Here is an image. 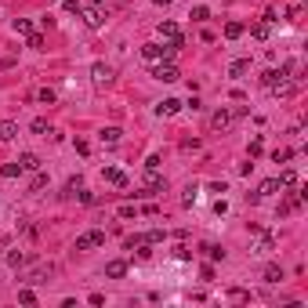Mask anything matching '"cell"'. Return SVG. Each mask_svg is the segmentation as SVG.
Listing matches in <instances>:
<instances>
[{"label":"cell","instance_id":"f6af8a7d","mask_svg":"<svg viewBox=\"0 0 308 308\" xmlns=\"http://www.w3.org/2000/svg\"><path fill=\"white\" fill-rule=\"evenodd\" d=\"M0 261H4V254H0Z\"/></svg>","mask_w":308,"mask_h":308},{"label":"cell","instance_id":"603a6c76","mask_svg":"<svg viewBox=\"0 0 308 308\" xmlns=\"http://www.w3.org/2000/svg\"><path fill=\"white\" fill-rule=\"evenodd\" d=\"M15 33H19V37H29V33H33V22H29V19H15Z\"/></svg>","mask_w":308,"mask_h":308},{"label":"cell","instance_id":"5bb4252c","mask_svg":"<svg viewBox=\"0 0 308 308\" xmlns=\"http://www.w3.org/2000/svg\"><path fill=\"white\" fill-rule=\"evenodd\" d=\"M15 138H19V123L4 120V123H0V142H15Z\"/></svg>","mask_w":308,"mask_h":308},{"label":"cell","instance_id":"2e32d148","mask_svg":"<svg viewBox=\"0 0 308 308\" xmlns=\"http://www.w3.org/2000/svg\"><path fill=\"white\" fill-rule=\"evenodd\" d=\"M275 181H279V189H297V171H294V167H286Z\"/></svg>","mask_w":308,"mask_h":308},{"label":"cell","instance_id":"44dd1931","mask_svg":"<svg viewBox=\"0 0 308 308\" xmlns=\"http://www.w3.org/2000/svg\"><path fill=\"white\" fill-rule=\"evenodd\" d=\"M98 138H102V142H105V145H116V142H120V138H123V131H120V127H105V131H102Z\"/></svg>","mask_w":308,"mask_h":308},{"label":"cell","instance_id":"f1b7e54d","mask_svg":"<svg viewBox=\"0 0 308 308\" xmlns=\"http://www.w3.org/2000/svg\"><path fill=\"white\" fill-rule=\"evenodd\" d=\"M37 98H40L44 105H55V91H51V87H40V91H37Z\"/></svg>","mask_w":308,"mask_h":308},{"label":"cell","instance_id":"ffe728a7","mask_svg":"<svg viewBox=\"0 0 308 308\" xmlns=\"http://www.w3.org/2000/svg\"><path fill=\"white\" fill-rule=\"evenodd\" d=\"M178 109H181L178 98H163V102H160V116H174Z\"/></svg>","mask_w":308,"mask_h":308},{"label":"cell","instance_id":"b9f144b4","mask_svg":"<svg viewBox=\"0 0 308 308\" xmlns=\"http://www.w3.org/2000/svg\"><path fill=\"white\" fill-rule=\"evenodd\" d=\"M261 149H265V145H261V138H254V142H250V160L261 156Z\"/></svg>","mask_w":308,"mask_h":308},{"label":"cell","instance_id":"52a82bcc","mask_svg":"<svg viewBox=\"0 0 308 308\" xmlns=\"http://www.w3.org/2000/svg\"><path fill=\"white\" fill-rule=\"evenodd\" d=\"M272 95H275V98H294V95H297V80H290V76H283V80L272 87Z\"/></svg>","mask_w":308,"mask_h":308},{"label":"cell","instance_id":"d4e9b609","mask_svg":"<svg viewBox=\"0 0 308 308\" xmlns=\"http://www.w3.org/2000/svg\"><path fill=\"white\" fill-rule=\"evenodd\" d=\"M243 37V22H228L225 26V40H239Z\"/></svg>","mask_w":308,"mask_h":308},{"label":"cell","instance_id":"9c48e42d","mask_svg":"<svg viewBox=\"0 0 308 308\" xmlns=\"http://www.w3.org/2000/svg\"><path fill=\"white\" fill-rule=\"evenodd\" d=\"M275 189H279V181H275V178H268V181H261V185H257V192H254L250 199L257 203V199H265V196H275Z\"/></svg>","mask_w":308,"mask_h":308},{"label":"cell","instance_id":"8fae6325","mask_svg":"<svg viewBox=\"0 0 308 308\" xmlns=\"http://www.w3.org/2000/svg\"><path fill=\"white\" fill-rule=\"evenodd\" d=\"M105 275H109V279H120V275H127V261H123V257L109 261V265H105Z\"/></svg>","mask_w":308,"mask_h":308},{"label":"cell","instance_id":"ee69618b","mask_svg":"<svg viewBox=\"0 0 308 308\" xmlns=\"http://www.w3.org/2000/svg\"><path fill=\"white\" fill-rule=\"evenodd\" d=\"M152 4H160V8H163V4H171V0H152Z\"/></svg>","mask_w":308,"mask_h":308},{"label":"cell","instance_id":"5b68a950","mask_svg":"<svg viewBox=\"0 0 308 308\" xmlns=\"http://www.w3.org/2000/svg\"><path fill=\"white\" fill-rule=\"evenodd\" d=\"M102 178H105V185H116V189H127V185H131V178L123 174L120 167H105V171H102Z\"/></svg>","mask_w":308,"mask_h":308},{"label":"cell","instance_id":"7c38bea8","mask_svg":"<svg viewBox=\"0 0 308 308\" xmlns=\"http://www.w3.org/2000/svg\"><path fill=\"white\" fill-rule=\"evenodd\" d=\"M261 232V228H257ZM257 254H268V250H275V232H261V239H257V246H254Z\"/></svg>","mask_w":308,"mask_h":308},{"label":"cell","instance_id":"836d02e7","mask_svg":"<svg viewBox=\"0 0 308 308\" xmlns=\"http://www.w3.org/2000/svg\"><path fill=\"white\" fill-rule=\"evenodd\" d=\"M203 250H207V254L214 257V261H221V257H225V250H221V246H214V243H207V246H203Z\"/></svg>","mask_w":308,"mask_h":308},{"label":"cell","instance_id":"e0dca14e","mask_svg":"<svg viewBox=\"0 0 308 308\" xmlns=\"http://www.w3.org/2000/svg\"><path fill=\"white\" fill-rule=\"evenodd\" d=\"M246 73H250V58H236L232 66H228V76H236V80L246 76Z\"/></svg>","mask_w":308,"mask_h":308},{"label":"cell","instance_id":"484cf974","mask_svg":"<svg viewBox=\"0 0 308 308\" xmlns=\"http://www.w3.org/2000/svg\"><path fill=\"white\" fill-rule=\"evenodd\" d=\"M0 174H4V178H19V174H22V163H19V160H15V163H4V167H0Z\"/></svg>","mask_w":308,"mask_h":308},{"label":"cell","instance_id":"ba28073f","mask_svg":"<svg viewBox=\"0 0 308 308\" xmlns=\"http://www.w3.org/2000/svg\"><path fill=\"white\" fill-rule=\"evenodd\" d=\"M152 76H156V80H163V84H174V80H178L181 73H178V69L171 66V62H160V66L152 69Z\"/></svg>","mask_w":308,"mask_h":308},{"label":"cell","instance_id":"d590c367","mask_svg":"<svg viewBox=\"0 0 308 308\" xmlns=\"http://www.w3.org/2000/svg\"><path fill=\"white\" fill-rule=\"evenodd\" d=\"M181 203H185V207L196 203V185H189V189H185V199H181Z\"/></svg>","mask_w":308,"mask_h":308},{"label":"cell","instance_id":"cb8c5ba5","mask_svg":"<svg viewBox=\"0 0 308 308\" xmlns=\"http://www.w3.org/2000/svg\"><path fill=\"white\" fill-rule=\"evenodd\" d=\"M261 279H265V283H279V279H283V268H279V265H268Z\"/></svg>","mask_w":308,"mask_h":308},{"label":"cell","instance_id":"4dcf8cb0","mask_svg":"<svg viewBox=\"0 0 308 308\" xmlns=\"http://www.w3.org/2000/svg\"><path fill=\"white\" fill-rule=\"evenodd\" d=\"M44 185H48V174H44V171H37V178H33V185H29V192H40V189H44Z\"/></svg>","mask_w":308,"mask_h":308},{"label":"cell","instance_id":"8d00e7d4","mask_svg":"<svg viewBox=\"0 0 308 308\" xmlns=\"http://www.w3.org/2000/svg\"><path fill=\"white\" fill-rule=\"evenodd\" d=\"M44 275H51V268H37L33 275H29V283H44Z\"/></svg>","mask_w":308,"mask_h":308},{"label":"cell","instance_id":"e575fe53","mask_svg":"<svg viewBox=\"0 0 308 308\" xmlns=\"http://www.w3.org/2000/svg\"><path fill=\"white\" fill-rule=\"evenodd\" d=\"M29 48H33V51H44V37H40V33H29Z\"/></svg>","mask_w":308,"mask_h":308},{"label":"cell","instance_id":"7a4b0ae2","mask_svg":"<svg viewBox=\"0 0 308 308\" xmlns=\"http://www.w3.org/2000/svg\"><path fill=\"white\" fill-rule=\"evenodd\" d=\"M102 243H105V232L102 228H91V232L76 236V250H95V246H102Z\"/></svg>","mask_w":308,"mask_h":308},{"label":"cell","instance_id":"4fadbf2b","mask_svg":"<svg viewBox=\"0 0 308 308\" xmlns=\"http://www.w3.org/2000/svg\"><path fill=\"white\" fill-rule=\"evenodd\" d=\"M84 15V22L91 26V29H98L102 22H105V15H102V8H87V11H80Z\"/></svg>","mask_w":308,"mask_h":308},{"label":"cell","instance_id":"3957f363","mask_svg":"<svg viewBox=\"0 0 308 308\" xmlns=\"http://www.w3.org/2000/svg\"><path fill=\"white\" fill-rule=\"evenodd\" d=\"M272 22H279V19H275V11H268L261 22H254V26H250V37H254V40H268V33H272Z\"/></svg>","mask_w":308,"mask_h":308},{"label":"cell","instance_id":"8992f818","mask_svg":"<svg viewBox=\"0 0 308 308\" xmlns=\"http://www.w3.org/2000/svg\"><path fill=\"white\" fill-rule=\"evenodd\" d=\"M163 189H167V181L156 171H145V196H160Z\"/></svg>","mask_w":308,"mask_h":308},{"label":"cell","instance_id":"74e56055","mask_svg":"<svg viewBox=\"0 0 308 308\" xmlns=\"http://www.w3.org/2000/svg\"><path fill=\"white\" fill-rule=\"evenodd\" d=\"M19 301H22V304H33L37 294H33V290H19Z\"/></svg>","mask_w":308,"mask_h":308},{"label":"cell","instance_id":"7bdbcfd3","mask_svg":"<svg viewBox=\"0 0 308 308\" xmlns=\"http://www.w3.org/2000/svg\"><path fill=\"white\" fill-rule=\"evenodd\" d=\"M66 11H69V15H80L84 8H80V4H76V0H66Z\"/></svg>","mask_w":308,"mask_h":308},{"label":"cell","instance_id":"30bf717a","mask_svg":"<svg viewBox=\"0 0 308 308\" xmlns=\"http://www.w3.org/2000/svg\"><path fill=\"white\" fill-rule=\"evenodd\" d=\"M149 246H152V243H149L145 236H131V239H127V250H138V257H149Z\"/></svg>","mask_w":308,"mask_h":308},{"label":"cell","instance_id":"277c9868","mask_svg":"<svg viewBox=\"0 0 308 308\" xmlns=\"http://www.w3.org/2000/svg\"><path fill=\"white\" fill-rule=\"evenodd\" d=\"M232 120H236L232 109H214V116H210V131H221V134H225L228 127H232Z\"/></svg>","mask_w":308,"mask_h":308},{"label":"cell","instance_id":"f546056e","mask_svg":"<svg viewBox=\"0 0 308 308\" xmlns=\"http://www.w3.org/2000/svg\"><path fill=\"white\" fill-rule=\"evenodd\" d=\"M80 189H84V181H80V174H76V178H69V185H66V196H76Z\"/></svg>","mask_w":308,"mask_h":308},{"label":"cell","instance_id":"9a60e30c","mask_svg":"<svg viewBox=\"0 0 308 308\" xmlns=\"http://www.w3.org/2000/svg\"><path fill=\"white\" fill-rule=\"evenodd\" d=\"M19 163H22V171H40V156H37V152H22V156H19Z\"/></svg>","mask_w":308,"mask_h":308},{"label":"cell","instance_id":"ab89813d","mask_svg":"<svg viewBox=\"0 0 308 308\" xmlns=\"http://www.w3.org/2000/svg\"><path fill=\"white\" fill-rule=\"evenodd\" d=\"M145 171H160V156H156V152H152V156L145 160Z\"/></svg>","mask_w":308,"mask_h":308},{"label":"cell","instance_id":"d6a6232c","mask_svg":"<svg viewBox=\"0 0 308 308\" xmlns=\"http://www.w3.org/2000/svg\"><path fill=\"white\" fill-rule=\"evenodd\" d=\"M290 156H294V152H290V149H275V152H272V160H275V163H286Z\"/></svg>","mask_w":308,"mask_h":308},{"label":"cell","instance_id":"6da1fadb","mask_svg":"<svg viewBox=\"0 0 308 308\" xmlns=\"http://www.w3.org/2000/svg\"><path fill=\"white\" fill-rule=\"evenodd\" d=\"M113 66H105V62H95V66H91V80H95V87H109L113 84Z\"/></svg>","mask_w":308,"mask_h":308},{"label":"cell","instance_id":"60d3db41","mask_svg":"<svg viewBox=\"0 0 308 308\" xmlns=\"http://www.w3.org/2000/svg\"><path fill=\"white\" fill-rule=\"evenodd\" d=\"M228 301H250V294H246V290H232V294H228Z\"/></svg>","mask_w":308,"mask_h":308},{"label":"cell","instance_id":"7402d4cb","mask_svg":"<svg viewBox=\"0 0 308 308\" xmlns=\"http://www.w3.org/2000/svg\"><path fill=\"white\" fill-rule=\"evenodd\" d=\"M4 261H8L11 268H22V265H26V254H22V250H8V254H4Z\"/></svg>","mask_w":308,"mask_h":308},{"label":"cell","instance_id":"d6986e66","mask_svg":"<svg viewBox=\"0 0 308 308\" xmlns=\"http://www.w3.org/2000/svg\"><path fill=\"white\" fill-rule=\"evenodd\" d=\"M283 76H286V73H283V69H268V73H265V76H261V84H265V87H268V91H272V87H275V84H279V80H283Z\"/></svg>","mask_w":308,"mask_h":308},{"label":"cell","instance_id":"4316f807","mask_svg":"<svg viewBox=\"0 0 308 308\" xmlns=\"http://www.w3.org/2000/svg\"><path fill=\"white\" fill-rule=\"evenodd\" d=\"M29 127H33V134H51V123L44 120V116H37L33 123H29Z\"/></svg>","mask_w":308,"mask_h":308},{"label":"cell","instance_id":"1f68e13d","mask_svg":"<svg viewBox=\"0 0 308 308\" xmlns=\"http://www.w3.org/2000/svg\"><path fill=\"white\" fill-rule=\"evenodd\" d=\"M138 214H142V210H138L134 203H123L120 207V218H138Z\"/></svg>","mask_w":308,"mask_h":308},{"label":"cell","instance_id":"f35d334b","mask_svg":"<svg viewBox=\"0 0 308 308\" xmlns=\"http://www.w3.org/2000/svg\"><path fill=\"white\" fill-rule=\"evenodd\" d=\"M163 236H167V232H163V228H152V232H149L145 239H149V243H163Z\"/></svg>","mask_w":308,"mask_h":308},{"label":"cell","instance_id":"ac0fdd59","mask_svg":"<svg viewBox=\"0 0 308 308\" xmlns=\"http://www.w3.org/2000/svg\"><path fill=\"white\" fill-rule=\"evenodd\" d=\"M160 37H163V40H181V29L167 19V22H160Z\"/></svg>","mask_w":308,"mask_h":308},{"label":"cell","instance_id":"83f0119b","mask_svg":"<svg viewBox=\"0 0 308 308\" xmlns=\"http://www.w3.org/2000/svg\"><path fill=\"white\" fill-rule=\"evenodd\" d=\"M189 19H192V22H207V19H210V8H203V4H196V8H192V15H189Z\"/></svg>","mask_w":308,"mask_h":308}]
</instances>
